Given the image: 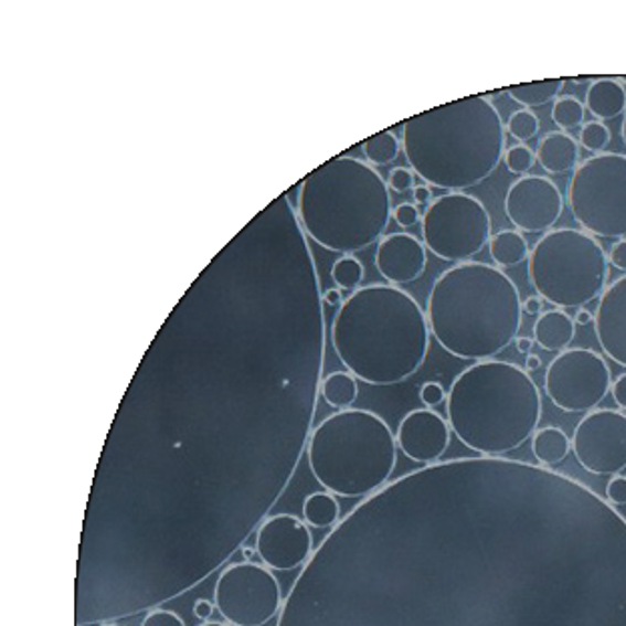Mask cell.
<instances>
[{
	"label": "cell",
	"mask_w": 626,
	"mask_h": 626,
	"mask_svg": "<svg viewBox=\"0 0 626 626\" xmlns=\"http://www.w3.org/2000/svg\"><path fill=\"white\" fill-rule=\"evenodd\" d=\"M492 240V220L482 201L464 191L439 195L422 215V242L442 262L466 264Z\"/></svg>",
	"instance_id": "11"
},
{
	"label": "cell",
	"mask_w": 626,
	"mask_h": 626,
	"mask_svg": "<svg viewBox=\"0 0 626 626\" xmlns=\"http://www.w3.org/2000/svg\"><path fill=\"white\" fill-rule=\"evenodd\" d=\"M242 552H243V559H245V561L247 562H252L253 556L257 554V550L250 549V547H243Z\"/></svg>",
	"instance_id": "48"
},
{
	"label": "cell",
	"mask_w": 626,
	"mask_h": 626,
	"mask_svg": "<svg viewBox=\"0 0 626 626\" xmlns=\"http://www.w3.org/2000/svg\"><path fill=\"white\" fill-rule=\"evenodd\" d=\"M488 247H490V257L500 269L517 267L522 262H528L530 255L527 237L517 230L498 231L492 235Z\"/></svg>",
	"instance_id": "24"
},
{
	"label": "cell",
	"mask_w": 626,
	"mask_h": 626,
	"mask_svg": "<svg viewBox=\"0 0 626 626\" xmlns=\"http://www.w3.org/2000/svg\"><path fill=\"white\" fill-rule=\"evenodd\" d=\"M213 603L227 625L265 626L282 615L286 601L274 571L243 561L221 571Z\"/></svg>",
	"instance_id": "12"
},
{
	"label": "cell",
	"mask_w": 626,
	"mask_h": 626,
	"mask_svg": "<svg viewBox=\"0 0 626 626\" xmlns=\"http://www.w3.org/2000/svg\"><path fill=\"white\" fill-rule=\"evenodd\" d=\"M611 394H613L616 406L620 407V412H626V372L618 375L613 382Z\"/></svg>",
	"instance_id": "40"
},
{
	"label": "cell",
	"mask_w": 626,
	"mask_h": 626,
	"mask_svg": "<svg viewBox=\"0 0 626 626\" xmlns=\"http://www.w3.org/2000/svg\"><path fill=\"white\" fill-rule=\"evenodd\" d=\"M566 203L593 237L626 240V155H593L574 169Z\"/></svg>",
	"instance_id": "10"
},
{
	"label": "cell",
	"mask_w": 626,
	"mask_h": 626,
	"mask_svg": "<svg viewBox=\"0 0 626 626\" xmlns=\"http://www.w3.org/2000/svg\"><path fill=\"white\" fill-rule=\"evenodd\" d=\"M392 217H394L397 225L404 227V230L414 227L417 223H422V213H420L416 203H400V205L394 209Z\"/></svg>",
	"instance_id": "37"
},
{
	"label": "cell",
	"mask_w": 626,
	"mask_h": 626,
	"mask_svg": "<svg viewBox=\"0 0 626 626\" xmlns=\"http://www.w3.org/2000/svg\"><path fill=\"white\" fill-rule=\"evenodd\" d=\"M362 151L370 166H390L396 161L397 155L402 151V141L392 131H380L363 141Z\"/></svg>",
	"instance_id": "28"
},
{
	"label": "cell",
	"mask_w": 626,
	"mask_h": 626,
	"mask_svg": "<svg viewBox=\"0 0 626 626\" xmlns=\"http://www.w3.org/2000/svg\"><path fill=\"white\" fill-rule=\"evenodd\" d=\"M446 416L452 434L468 450L486 458H505L537 434L542 394L517 363L476 362L454 378Z\"/></svg>",
	"instance_id": "6"
},
{
	"label": "cell",
	"mask_w": 626,
	"mask_h": 626,
	"mask_svg": "<svg viewBox=\"0 0 626 626\" xmlns=\"http://www.w3.org/2000/svg\"><path fill=\"white\" fill-rule=\"evenodd\" d=\"M608 277L611 264L603 243L583 230L549 231L528 255L530 286L554 308L583 309L601 299Z\"/></svg>",
	"instance_id": "9"
},
{
	"label": "cell",
	"mask_w": 626,
	"mask_h": 626,
	"mask_svg": "<svg viewBox=\"0 0 626 626\" xmlns=\"http://www.w3.org/2000/svg\"><path fill=\"white\" fill-rule=\"evenodd\" d=\"M277 626H626V518L540 464L422 466L331 528Z\"/></svg>",
	"instance_id": "2"
},
{
	"label": "cell",
	"mask_w": 626,
	"mask_h": 626,
	"mask_svg": "<svg viewBox=\"0 0 626 626\" xmlns=\"http://www.w3.org/2000/svg\"><path fill=\"white\" fill-rule=\"evenodd\" d=\"M346 299L341 296V289L338 287H331V289H326L323 291V304L326 306H331V308H341V304H343Z\"/></svg>",
	"instance_id": "44"
},
{
	"label": "cell",
	"mask_w": 626,
	"mask_h": 626,
	"mask_svg": "<svg viewBox=\"0 0 626 626\" xmlns=\"http://www.w3.org/2000/svg\"><path fill=\"white\" fill-rule=\"evenodd\" d=\"M388 188L390 191H396V193H406V191H414L416 188V173L407 167H396L390 171L388 176Z\"/></svg>",
	"instance_id": "34"
},
{
	"label": "cell",
	"mask_w": 626,
	"mask_h": 626,
	"mask_svg": "<svg viewBox=\"0 0 626 626\" xmlns=\"http://www.w3.org/2000/svg\"><path fill=\"white\" fill-rule=\"evenodd\" d=\"M323 360L318 267L282 195L179 299L123 397L88 490L75 625L147 615L245 547L308 452Z\"/></svg>",
	"instance_id": "1"
},
{
	"label": "cell",
	"mask_w": 626,
	"mask_h": 626,
	"mask_svg": "<svg viewBox=\"0 0 626 626\" xmlns=\"http://www.w3.org/2000/svg\"><path fill=\"white\" fill-rule=\"evenodd\" d=\"M564 83H566L564 78H549V81L514 85V87L506 88V93L510 99L517 100L518 105H522L524 109H534V107H544L559 99Z\"/></svg>",
	"instance_id": "25"
},
{
	"label": "cell",
	"mask_w": 626,
	"mask_h": 626,
	"mask_svg": "<svg viewBox=\"0 0 626 626\" xmlns=\"http://www.w3.org/2000/svg\"><path fill=\"white\" fill-rule=\"evenodd\" d=\"M308 461L326 492L365 500L390 484L396 470V434L375 412L340 410L311 432Z\"/></svg>",
	"instance_id": "8"
},
{
	"label": "cell",
	"mask_w": 626,
	"mask_h": 626,
	"mask_svg": "<svg viewBox=\"0 0 626 626\" xmlns=\"http://www.w3.org/2000/svg\"><path fill=\"white\" fill-rule=\"evenodd\" d=\"M606 500L615 508L626 505V476L618 474L611 478V482L606 484Z\"/></svg>",
	"instance_id": "38"
},
{
	"label": "cell",
	"mask_w": 626,
	"mask_h": 626,
	"mask_svg": "<svg viewBox=\"0 0 626 626\" xmlns=\"http://www.w3.org/2000/svg\"><path fill=\"white\" fill-rule=\"evenodd\" d=\"M304 522L311 528H333L341 518L340 502L338 496L331 492H314L304 500Z\"/></svg>",
	"instance_id": "27"
},
{
	"label": "cell",
	"mask_w": 626,
	"mask_h": 626,
	"mask_svg": "<svg viewBox=\"0 0 626 626\" xmlns=\"http://www.w3.org/2000/svg\"><path fill=\"white\" fill-rule=\"evenodd\" d=\"M611 139H613V135H611V129L606 127L605 123L588 121L581 127L579 144L588 153L601 155L606 153V147L611 145Z\"/></svg>",
	"instance_id": "32"
},
{
	"label": "cell",
	"mask_w": 626,
	"mask_h": 626,
	"mask_svg": "<svg viewBox=\"0 0 626 626\" xmlns=\"http://www.w3.org/2000/svg\"><path fill=\"white\" fill-rule=\"evenodd\" d=\"M199 626H231L227 623H215V620H208V623H201Z\"/></svg>",
	"instance_id": "49"
},
{
	"label": "cell",
	"mask_w": 626,
	"mask_h": 626,
	"mask_svg": "<svg viewBox=\"0 0 626 626\" xmlns=\"http://www.w3.org/2000/svg\"><path fill=\"white\" fill-rule=\"evenodd\" d=\"M532 348H534V340L532 338H524V336H518L517 338V350L520 353H528L532 352Z\"/></svg>",
	"instance_id": "46"
},
{
	"label": "cell",
	"mask_w": 626,
	"mask_h": 626,
	"mask_svg": "<svg viewBox=\"0 0 626 626\" xmlns=\"http://www.w3.org/2000/svg\"><path fill=\"white\" fill-rule=\"evenodd\" d=\"M446 397H448V394H446L444 385L438 384V382H426V384L420 388V400H422V404L429 407V410H434V407H438L439 404H444Z\"/></svg>",
	"instance_id": "36"
},
{
	"label": "cell",
	"mask_w": 626,
	"mask_h": 626,
	"mask_svg": "<svg viewBox=\"0 0 626 626\" xmlns=\"http://www.w3.org/2000/svg\"><path fill=\"white\" fill-rule=\"evenodd\" d=\"M452 428L448 420L429 407H417L407 412L397 426V448L404 456L422 466L442 460L448 450Z\"/></svg>",
	"instance_id": "17"
},
{
	"label": "cell",
	"mask_w": 626,
	"mask_h": 626,
	"mask_svg": "<svg viewBox=\"0 0 626 626\" xmlns=\"http://www.w3.org/2000/svg\"><path fill=\"white\" fill-rule=\"evenodd\" d=\"M410 169L428 188L466 191L495 173L506 153V125L484 95L452 100L402 125Z\"/></svg>",
	"instance_id": "4"
},
{
	"label": "cell",
	"mask_w": 626,
	"mask_h": 626,
	"mask_svg": "<svg viewBox=\"0 0 626 626\" xmlns=\"http://www.w3.org/2000/svg\"><path fill=\"white\" fill-rule=\"evenodd\" d=\"M540 131V119L537 113L530 109L514 110L506 123V132L517 139L518 144L527 145Z\"/></svg>",
	"instance_id": "31"
},
{
	"label": "cell",
	"mask_w": 626,
	"mask_h": 626,
	"mask_svg": "<svg viewBox=\"0 0 626 626\" xmlns=\"http://www.w3.org/2000/svg\"><path fill=\"white\" fill-rule=\"evenodd\" d=\"M255 550L269 571H296L314 554V534L301 518L274 514L255 532Z\"/></svg>",
	"instance_id": "16"
},
{
	"label": "cell",
	"mask_w": 626,
	"mask_h": 626,
	"mask_svg": "<svg viewBox=\"0 0 626 626\" xmlns=\"http://www.w3.org/2000/svg\"><path fill=\"white\" fill-rule=\"evenodd\" d=\"M576 323L564 309L542 311L534 323V341L544 352L561 353L571 348Z\"/></svg>",
	"instance_id": "22"
},
{
	"label": "cell",
	"mask_w": 626,
	"mask_h": 626,
	"mask_svg": "<svg viewBox=\"0 0 626 626\" xmlns=\"http://www.w3.org/2000/svg\"><path fill=\"white\" fill-rule=\"evenodd\" d=\"M412 193H414V203H416V205H429V203L434 201L432 188H428V185H416Z\"/></svg>",
	"instance_id": "43"
},
{
	"label": "cell",
	"mask_w": 626,
	"mask_h": 626,
	"mask_svg": "<svg viewBox=\"0 0 626 626\" xmlns=\"http://www.w3.org/2000/svg\"><path fill=\"white\" fill-rule=\"evenodd\" d=\"M517 284L496 265L456 264L429 289L426 318L442 350L466 362L496 360L522 328Z\"/></svg>",
	"instance_id": "5"
},
{
	"label": "cell",
	"mask_w": 626,
	"mask_h": 626,
	"mask_svg": "<svg viewBox=\"0 0 626 626\" xmlns=\"http://www.w3.org/2000/svg\"><path fill=\"white\" fill-rule=\"evenodd\" d=\"M564 211L559 185L544 176L517 179L505 199V213L520 233H549Z\"/></svg>",
	"instance_id": "15"
},
{
	"label": "cell",
	"mask_w": 626,
	"mask_h": 626,
	"mask_svg": "<svg viewBox=\"0 0 626 626\" xmlns=\"http://www.w3.org/2000/svg\"><path fill=\"white\" fill-rule=\"evenodd\" d=\"M141 626H185V620L173 611L155 608V611L145 615Z\"/></svg>",
	"instance_id": "35"
},
{
	"label": "cell",
	"mask_w": 626,
	"mask_h": 626,
	"mask_svg": "<svg viewBox=\"0 0 626 626\" xmlns=\"http://www.w3.org/2000/svg\"><path fill=\"white\" fill-rule=\"evenodd\" d=\"M608 264L616 267L618 272H625L626 274V240H618V242L611 247Z\"/></svg>",
	"instance_id": "39"
},
{
	"label": "cell",
	"mask_w": 626,
	"mask_h": 626,
	"mask_svg": "<svg viewBox=\"0 0 626 626\" xmlns=\"http://www.w3.org/2000/svg\"><path fill=\"white\" fill-rule=\"evenodd\" d=\"M620 135H623V141H625V147H626V113H625V119H623V125H620Z\"/></svg>",
	"instance_id": "50"
},
{
	"label": "cell",
	"mask_w": 626,
	"mask_h": 626,
	"mask_svg": "<svg viewBox=\"0 0 626 626\" xmlns=\"http://www.w3.org/2000/svg\"><path fill=\"white\" fill-rule=\"evenodd\" d=\"M542 308H544V299L540 296H530L522 301V311L528 316H540Z\"/></svg>",
	"instance_id": "42"
},
{
	"label": "cell",
	"mask_w": 626,
	"mask_h": 626,
	"mask_svg": "<svg viewBox=\"0 0 626 626\" xmlns=\"http://www.w3.org/2000/svg\"><path fill=\"white\" fill-rule=\"evenodd\" d=\"M365 277L363 264L356 255H341L340 259H336V264L331 265V282L336 284L341 291H356L360 289Z\"/></svg>",
	"instance_id": "30"
},
{
	"label": "cell",
	"mask_w": 626,
	"mask_h": 626,
	"mask_svg": "<svg viewBox=\"0 0 626 626\" xmlns=\"http://www.w3.org/2000/svg\"><path fill=\"white\" fill-rule=\"evenodd\" d=\"M99 626H121V625H117V623H105V625H99Z\"/></svg>",
	"instance_id": "51"
},
{
	"label": "cell",
	"mask_w": 626,
	"mask_h": 626,
	"mask_svg": "<svg viewBox=\"0 0 626 626\" xmlns=\"http://www.w3.org/2000/svg\"><path fill=\"white\" fill-rule=\"evenodd\" d=\"M215 611H217V606H215V603L208 601V598H199L195 606H193V615H195V618H199L201 623L211 620V616H213Z\"/></svg>",
	"instance_id": "41"
},
{
	"label": "cell",
	"mask_w": 626,
	"mask_h": 626,
	"mask_svg": "<svg viewBox=\"0 0 626 626\" xmlns=\"http://www.w3.org/2000/svg\"><path fill=\"white\" fill-rule=\"evenodd\" d=\"M572 452V442L569 434L564 429L556 426H547V428L537 429V434L532 436V454L544 468L559 466L569 458Z\"/></svg>",
	"instance_id": "23"
},
{
	"label": "cell",
	"mask_w": 626,
	"mask_h": 626,
	"mask_svg": "<svg viewBox=\"0 0 626 626\" xmlns=\"http://www.w3.org/2000/svg\"><path fill=\"white\" fill-rule=\"evenodd\" d=\"M574 323L576 326H591V323H594V314H591L588 309H579L576 316H574Z\"/></svg>",
	"instance_id": "45"
},
{
	"label": "cell",
	"mask_w": 626,
	"mask_h": 626,
	"mask_svg": "<svg viewBox=\"0 0 626 626\" xmlns=\"http://www.w3.org/2000/svg\"><path fill=\"white\" fill-rule=\"evenodd\" d=\"M392 213L388 181L350 155L314 169L297 188V221L328 252L353 255L380 243Z\"/></svg>",
	"instance_id": "7"
},
{
	"label": "cell",
	"mask_w": 626,
	"mask_h": 626,
	"mask_svg": "<svg viewBox=\"0 0 626 626\" xmlns=\"http://www.w3.org/2000/svg\"><path fill=\"white\" fill-rule=\"evenodd\" d=\"M574 458L594 476H618L626 468V414L596 407L572 434Z\"/></svg>",
	"instance_id": "14"
},
{
	"label": "cell",
	"mask_w": 626,
	"mask_h": 626,
	"mask_svg": "<svg viewBox=\"0 0 626 626\" xmlns=\"http://www.w3.org/2000/svg\"><path fill=\"white\" fill-rule=\"evenodd\" d=\"M550 117L561 131H572V129L583 127L586 107H584L583 100L576 99L574 95H561L559 99L552 103Z\"/></svg>",
	"instance_id": "29"
},
{
	"label": "cell",
	"mask_w": 626,
	"mask_h": 626,
	"mask_svg": "<svg viewBox=\"0 0 626 626\" xmlns=\"http://www.w3.org/2000/svg\"><path fill=\"white\" fill-rule=\"evenodd\" d=\"M620 78V83H623V85H626V75H623V77H618Z\"/></svg>",
	"instance_id": "52"
},
{
	"label": "cell",
	"mask_w": 626,
	"mask_h": 626,
	"mask_svg": "<svg viewBox=\"0 0 626 626\" xmlns=\"http://www.w3.org/2000/svg\"><path fill=\"white\" fill-rule=\"evenodd\" d=\"M584 107L596 121H611L626 113V87L620 78H594L584 97Z\"/></svg>",
	"instance_id": "21"
},
{
	"label": "cell",
	"mask_w": 626,
	"mask_h": 626,
	"mask_svg": "<svg viewBox=\"0 0 626 626\" xmlns=\"http://www.w3.org/2000/svg\"><path fill=\"white\" fill-rule=\"evenodd\" d=\"M331 346L343 368L370 385H396L417 374L429 350L426 311L402 287L356 289L331 321Z\"/></svg>",
	"instance_id": "3"
},
{
	"label": "cell",
	"mask_w": 626,
	"mask_h": 626,
	"mask_svg": "<svg viewBox=\"0 0 626 626\" xmlns=\"http://www.w3.org/2000/svg\"><path fill=\"white\" fill-rule=\"evenodd\" d=\"M594 333L606 358L626 368V274L601 296L594 311Z\"/></svg>",
	"instance_id": "19"
},
{
	"label": "cell",
	"mask_w": 626,
	"mask_h": 626,
	"mask_svg": "<svg viewBox=\"0 0 626 626\" xmlns=\"http://www.w3.org/2000/svg\"><path fill=\"white\" fill-rule=\"evenodd\" d=\"M375 269L390 286H406L420 279L428 265L424 242L410 233H390L378 243Z\"/></svg>",
	"instance_id": "18"
},
{
	"label": "cell",
	"mask_w": 626,
	"mask_h": 626,
	"mask_svg": "<svg viewBox=\"0 0 626 626\" xmlns=\"http://www.w3.org/2000/svg\"><path fill=\"white\" fill-rule=\"evenodd\" d=\"M506 169L514 176H528V171L537 166V153L528 147V145H512L506 149L505 159Z\"/></svg>",
	"instance_id": "33"
},
{
	"label": "cell",
	"mask_w": 626,
	"mask_h": 626,
	"mask_svg": "<svg viewBox=\"0 0 626 626\" xmlns=\"http://www.w3.org/2000/svg\"><path fill=\"white\" fill-rule=\"evenodd\" d=\"M540 365H542V360H540L539 356L528 353L524 370H527V372H537V370H540Z\"/></svg>",
	"instance_id": "47"
},
{
	"label": "cell",
	"mask_w": 626,
	"mask_h": 626,
	"mask_svg": "<svg viewBox=\"0 0 626 626\" xmlns=\"http://www.w3.org/2000/svg\"><path fill=\"white\" fill-rule=\"evenodd\" d=\"M613 374L601 356L588 348H569L547 368L544 392L554 406L569 414H588L605 402Z\"/></svg>",
	"instance_id": "13"
},
{
	"label": "cell",
	"mask_w": 626,
	"mask_h": 626,
	"mask_svg": "<svg viewBox=\"0 0 626 626\" xmlns=\"http://www.w3.org/2000/svg\"><path fill=\"white\" fill-rule=\"evenodd\" d=\"M360 394L358 380L350 372H331L321 380L319 396L333 410H350Z\"/></svg>",
	"instance_id": "26"
},
{
	"label": "cell",
	"mask_w": 626,
	"mask_h": 626,
	"mask_svg": "<svg viewBox=\"0 0 626 626\" xmlns=\"http://www.w3.org/2000/svg\"><path fill=\"white\" fill-rule=\"evenodd\" d=\"M534 153H537V163L550 176L574 173V169L581 166V144L571 132H547L540 139Z\"/></svg>",
	"instance_id": "20"
}]
</instances>
